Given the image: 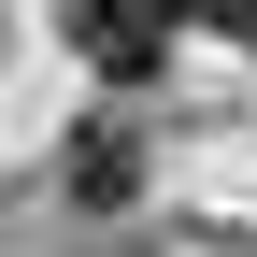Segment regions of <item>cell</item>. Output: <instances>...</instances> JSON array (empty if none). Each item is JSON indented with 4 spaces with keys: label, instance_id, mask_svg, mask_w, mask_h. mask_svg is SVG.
Listing matches in <instances>:
<instances>
[{
    "label": "cell",
    "instance_id": "obj_1",
    "mask_svg": "<svg viewBox=\"0 0 257 257\" xmlns=\"http://www.w3.org/2000/svg\"><path fill=\"white\" fill-rule=\"evenodd\" d=\"M72 57L100 86H143L157 57H172V0H72Z\"/></svg>",
    "mask_w": 257,
    "mask_h": 257
},
{
    "label": "cell",
    "instance_id": "obj_2",
    "mask_svg": "<svg viewBox=\"0 0 257 257\" xmlns=\"http://www.w3.org/2000/svg\"><path fill=\"white\" fill-rule=\"evenodd\" d=\"M72 200H86V214L143 200V143H128V128H86V143H72Z\"/></svg>",
    "mask_w": 257,
    "mask_h": 257
},
{
    "label": "cell",
    "instance_id": "obj_3",
    "mask_svg": "<svg viewBox=\"0 0 257 257\" xmlns=\"http://www.w3.org/2000/svg\"><path fill=\"white\" fill-rule=\"evenodd\" d=\"M200 15H214V29H243V43H257V0H200Z\"/></svg>",
    "mask_w": 257,
    "mask_h": 257
},
{
    "label": "cell",
    "instance_id": "obj_4",
    "mask_svg": "<svg viewBox=\"0 0 257 257\" xmlns=\"http://www.w3.org/2000/svg\"><path fill=\"white\" fill-rule=\"evenodd\" d=\"M100 257H143V243H100Z\"/></svg>",
    "mask_w": 257,
    "mask_h": 257
}]
</instances>
